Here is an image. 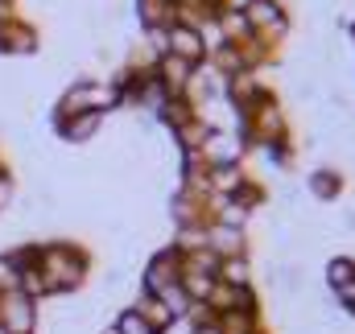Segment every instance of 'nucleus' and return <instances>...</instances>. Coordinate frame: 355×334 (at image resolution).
<instances>
[{
	"instance_id": "obj_1",
	"label": "nucleus",
	"mask_w": 355,
	"mask_h": 334,
	"mask_svg": "<svg viewBox=\"0 0 355 334\" xmlns=\"http://www.w3.org/2000/svg\"><path fill=\"white\" fill-rule=\"evenodd\" d=\"M0 326H4V334H33L37 331V306L21 289L0 293Z\"/></svg>"
},
{
	"instance_id": "obj_2",
	"label": "nucleus",
	"mask_w": 355,
	"mask_h": 334,
	"mask_svg": "<svg viewBox=\"0 0 355 334\" xmlns=\"http://www.w3.org/2000/svg\"><path fill=\"white\" fill-rule=\"evenodd\" d=\"M178 272H182V264H178V252L166 248L157 252L149 264H145V276H141V293H166V289H174L178 285Z\"/></svg>"
},
{
	"instance_id": "obj_3",
	"label": "nucleus",
	"mask_w": 355,
	"mask_h": 334,
	"mask_svg": "<svg viewBox=\"0 0 355 334\" xmlns=\"http://www.w3.org/2000/svg\"><path fill=\"white\" fill-rule=\"evenodd\" d=\"M244 141L236 137V132H207V141H202V161L207 166H240V157H244Z\"/></svg>"
},
{
	"instance_id": "obj_4",
	"label": "nucleus",
	"mask_w": 355,
	"mask_h": 334,
	"mask_svg": "<svg viewBox=\"0 0 355 334\" xmlns=\"http://www.w3.org/2000/svg\"><path fill=\"white\" fill-rule=\"evenodd\" d=\"M99 128H103V116H99V112H83V116L54 120V132H58V141H67V145H91V141L99 137Z\"/></svg>"
},
{
	"instance_id": "obj_5",
	"label": "nucleus",
	"mask_w": 355,
	"mask_h": 334,
	"mask_svg": "<svg viewBox=\"0 0 355 334\" xmlns=\"http://www.w3.org/2000/svg\"><path fill=\"white\" fill-rule=\"evenodd\" d=\"M166 54H174V58H182V62H190V67L207 62L202 37H198L194 29H186V25H170V29H166Z\"/></svg>"
},
{
	"instance_id": "obj_6",
	"label": "nucleus",
	"mask_w": 355,
	"mask_h": 334,
	"mask_svg": "<svg viewBox=\"0 0 355 334\" xmlns=\"http://www.w3.org/2000/svg\"><path fill=\"white\" fill-rule=\"evenodd\" d=\"M190 75H194V67H190V62H182V58H174V54H162V58H157V83L166 87V95H170V99L186 91Z\"/></svg>"
},
{
	"instance_id": "obj_7",
	"label": "nucleus",
	"mask_w": 355,
	"mask_h": 334,
	"mask_svg": "<svg viewBox=\"0 0 355 334\" xmlns=\"http://www.w3.org/2000/svg\"><path fill=\"white\" fill-rule=\"evenodd\" d=\"M207 252H215L219 260H223V256H244V252H248L244 231L223 227V223H211V227H207Z\"/></svg>"
},
{
	"instance_id": "obj_8",
	"label": "nucleus",
	"mask_w": 355,
	"mask_h": 334,
	"mask_svg": "<svg viewBox=\"0 0 355 334\" xmlns=\"http://www.w3.org/2000/svg\"><path fill=\"white\" fill-rule=\"evenodd\" d=\"M244 182H248V173H244L240 166H207V186H211V194L232 198Z\"/></svg>"
},
{
	"instance_id": "obj_9",
	"label": "nucleus",
	"mask_w": 355,
	"mask_h": 334,
	"mask_svg": "<svg viewBox=\"0 0 355 334\" xmlns=\"http://www.w3.org/2000/svg\"><path fill=\"white\" fill-rule=\"evenodd\" d=\"M215 281H223L232 289H252V264H248V256H223Z\"/></svg>"
},
{
	"instance_id": "obj_10",
	"label": "nucleus",
	"mask_w": 355,
	"mask_h": 334,
	"mask_svg": "<svg viewBox=\"0 0 355 334\" xmlns=\"http://www.w3.org/2000/svg\"><path fill=\"white\" fill-rule=\"evenodd\" d=\"M128 310H132V314H141V318H145V322H149V326H153L157 334L174 326V314H170V310H166V306H162V301H157L153 293H141V297H137V301H132Z\"/></svg>"
},
{
	"instance_id": "obj_11",
	"label": "nucleus",
	"mask_w": 355,
	"mask_h": 334,
	"mask_svg": "<svg viewBox=\"0 0 355 334\" xmlns=\"http://www.w3.org/2000/svg\"><path fill=\"white\" fill-rule=\"evenodd\" d=\"M137 17H141V29H149V25L170 29L174 25V0H137Z\"/></svg>"
},
{
	"instance_id": "obj_12",
	"label": "nucleus",
	"mask_w": 355,
	"mask_h": 334,
	"mask_svg": "<svg viewBox=\"0 0 355 334\" xmlns=\"http://www.w3.org/2000/svg\"><path fill=\"white\" fill-rule=\"evenodd\" d=\"M306 186L314 190V198H318V202H335V194L343 190V177H339V169L322 166V169H314V173L306 177Z\"/></svg>"
},
{
	"instance_id": "obj_13",
	"label": "nucleus",
	"mask_w": 355,
	"mask_h": 334,
	"mask_svg": "<svg viewBox=\"0 0 355 334\" xmlns=\"http://www.w3.org/2000/svg\"><path fill=\"white\" fill-rule=\"evenodd\" d=\"M252 219V211L248 206H240L236 198H223V206L215 211V223H223V227H236V231H244V223Z\"/></svg>"
},
{
	"instance_id": "obj_14",
	"label": "nucleus",
	"mask_w": 355,
	"mask_h": 334,
	"mask_svg": "<svg viewBox=\"0 0 355 334\" xmlns=\"http://www.w3.org/2000/svg\"><path fill=\"white\" fill-rule=\"evenodd\" d=\"M352 276H355V260L352 256H335V260H327V285H331L335 293H339Z\"/></svg>"
},
{
	"instance_id": "obj_15",
	"label": "nucleus",
	"mask_w": 355,
	"mask_h": 334,
	"mask_svg": "<svg viewBox=\"0 0 355 334\" xmlns=\"http://www.w3.org/2000/svg\"><path fill=\"white\" fill-rule=\"evenodd\" d=\"M112 331H116V334H157L145 318H141V314H132V310H124V314L116 318V326H112Z\"/></svg>"
},
{
	"instance_id": "obj_16",
	"label": "nucleus",
	"mask_w": 355,
	"mask_h": 334,
	"mask_svg": "<svg viewBox=\"0 0 355 334\" xmlns=\"http://www.w3.org/2000/svg\"><path fill=\"white\" fill-rule=\"evenodd\" d=\"M8 202H12V177H8V173H0V211H4Z\"/></svg>"
},
{
	"instance_id": "obj_17",
	"label": "nucleus",
	"mask_w": 355,
	"mask_h": 334,
	"mask_svg": "<svg viewBox=\"0 0 355 334\" xmlns=\"http://www.w3.org/2000/svg\"><path fill=\"white\" fill-rule=\"evenodd\" d=\"M252 0H219V8H227V12H244Z\"/></svg>"
},
{
	"instance_id": "obj_18",
	"label": "nucleus",
	"mask_w": 355,
	"mask_h": 334,
	"mask_svg": "<svg viewBox=\"0 0 355 334\" xmlns=\"http://www.w3.org/2000/svg\"><path fill=\"white\" fill-rule=\"evenodd\" d=\"M339 297H343V306H355V276L343 285V289H339Z\"/></svg>"
},
{
	"instance_id": "obj_19",
	"label": "nucleus",
	"mask_w": 355,
	"mask_h": 334,
	"mask_svg": "<svg viewBox=\"0 0 355 334\" xmlns=\"http://www.w3.org/2000/svg\"><path fill=\"white\" fill-rule=\"evenodd\" d=\"M194 334H223V331H219V326H198Z\"/></svg>"
},
{
	"instance_id": "obj_20",
	"label": "nucleus",
	"mask_w": 355,
	"mask_h": 334,
	"mask_svg": "<svg viewBox=\"0 0 355 334\" xmlns=\"http://www.w3.org/2000/svg\"><path fill=\"white\" fill-rule=\"evenodd\" d=\"M4 8H8V0H0V12H4Z\"/></svg>"
},
{
	"instance_id": "obj_21",
	"label": "nucleus",
	"mask_w": 355,
	"mask_h": 334,
	"mask_svg": "<svg viewBox=\"0 0 355 334\" xmlns=\"http://www.w3.org/2000/svg\"><path fill=\"white\" fill-rule=\"evenodd\" d=\"M347 314H352V318H355V306H347Z\"/></svg>"
},
{
	"instance_id": "obj_22",
	"label": "nucleus",
	"mask_w": 355,
	"mask_h": 334,
	"mask_svg": "<svg viewBox=\"0 0 355 334\" xmlns=\"http://www.w3.org/2000/svg\"><path fill=\"white\" fill-rule=\"evenodd\" d=\"M0 334H4V326H0Z\"/></svg>"
},
{
	"instance_id": "obj_23",
	"label": "nucleus",
	"mask_w": 355,
	"mask_h": 334,
	"mask_svg": "<svg viewBox=\"0 0 355 334\" xmlns=\"http://www.w3.org/2000/svg\"><path fill=\"white\" fill-rule=\"evenodd\" d=\"M0 173H4V169H0Z\"/></svg>"
}]
</instances>
